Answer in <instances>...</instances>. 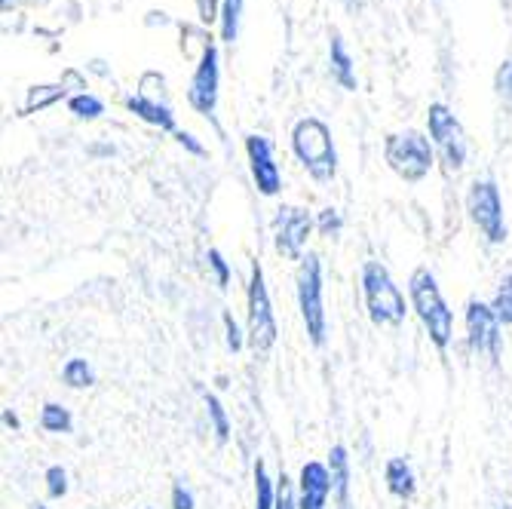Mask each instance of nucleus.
<instances>
[{"instance_id":"nucleus-37","label":"nucleus","mask_w":512,"mask_h":509,"mask_svg":"<svg viewBox=\"0 0 512 509\" xmlns=\"http://www.w3.org/2000/svg\"><path fill=\"white\" fill-rule=\"evenodd\" d=\"M0 4H4V10H10V4H13V0H0Z\"/></svg>"},{"instance_id":"nucleus-32","label":"nucleus","mask_w":512,"mask_h":509,"mask_svg":"<svg viewBox=\"0 0 512 509\" xmlns=\"http://www.w3.org/2000/svg\"><path fill=\"white\" fill-rule=\"evenodd\" d=\"M194 4H197V16H200L203 25L218 22V16H221V0H194Z\"/></svg>"},{"instance_id":"nucleus-5","label":"nucleus","mask_w":512,"mask_h":509,"mask_svg":"<svg viewBox=\"0 0 512 509\" xmlns=\"http://www.w3.org/2000/svg\"><path fill=\"white\" fill-rule=\"evenodd\" d=\"M295 286H298V310L304 319V329L313 347L325 344V335H329V319H325V283H322V261L316 252H307L298 276H295Z\"/></svg>"},{"instance_id":"nucleus-14","label":"nucleus","mask_w":512,"mask_h":509,"mask_svg":"<svg viewBox=\"0 0 512 509\" xmlns=\"http://www.w3.org/2000/svg\"><path fill=\"white\" fill-rule=\"evenodd\" d=\"M123 108L129 114H135L138 120H145V123L163 129V132H172V135L178 132V123H175L172 108L166 102H160V99H148V96H142V92H135V96H126L123 99Z\"/></svg>"},{"instance_id":"nucleus-2","label":"nucleus","mask_w":512,"mask_h":509,"mask_svg":"<svg viewBox=\"0 0 512 509\" xmlns=\"http://www.w3.org/2000/svg\"><path fill=\"white\" fill-rule=\"evenodd\" d=\"M359 286H362L368 319L375 322L378 329H399L408 316V304L393 280V273L381 261L371 258L359 270Z\"/></svg>"},{"instance_id":"nucleus-22","label":"nucleus","mask_w":512,"mask_h":509,"mask_svg":"<svg viewBox=\"0 0 512 509\" xmlns=\"http://www.w3.org/2000/svg\"><path fill=\"white\" fill-rule=\"evenodd\" d=\"M255 509H276V482L267 476L264 460H255Z\"/></svg>"},{"instance_id":"nucleus-36","label":"nucleus","mask_w":512,"mask_h":509,"mask_svg":"<svg viewBox=\"0 0 512 509\" xmlns=\"http://www.w3.org/2000/svg\"><path fill=\"white\" fill-rule=\"evenodd\" d=\"M344 4H347L350 10H359V0H344Z\"/></svg>"},{"instance_id":"nucleus-35","label":"nucleus","mask_w":512,"mask_h":509,"mask_svg":"<svg viewBox=\"0 0 512 509\" xmlns=\"http://www.w3.org/2000/svg\"><path fill=\"white\" fill-rule=\"evenodd\" d=\"M4 427H7V430H13V433H19V430H22V421H19V414H16L13 408H4Z\"/></svg>"},{"instance_id":"nucleus-31","label":"nucleus","mask_w":512,"mask_h":509,"mask_svg":"<svg viewBox=\"0 0 512 509\" xmlns=\"http://www.w3.org/2000/svg\"><path fill=\"white\" fill-rule=\"evenodd\" d=\"M206 261H209V267L215 270V283H218V289H227V286H230V264L224 261V255H221L218 249H209Z\"/></svg>"},{"instance_id":"nucleus-4","label":"nucleus","mask_w":512,"mask_h":509,"mask_svg":"<svg viewBox=\"0 0 512 509\" xmlns=\"http://www.w3.org/2000/svg\"><path fill=\"white\" fill-rule=\"evenodd\" d=\"M276 338H279V326L273 316L264 267H261V261H252L249 289H246V344L255 356H267L273 350Z\"/></svg>"},{"instance_id":"nucleus-26","label":"nucleus","mask_w":512,"mask_h":509,"mask_svg":"<svg viewBox=\"0 0 512 509\" xmlns=\"http://www.w3.org/2000/svg\"><path fill=\"white\" fill-rule=\"evenodd\" d=\"M43 482H46V497H50V500H62V497L68 494V473H65V467H59V464L46 467Z\"/></svg>"},{"instance_id":"nucleus-9","label":"nucleus","mask_w":512,"mask_h":509,"mask_svg":"<svg viewBox=\"0 0 512 509\" xmlns=\"http://www.w3.org/2000/svg\"><path fill=\"white\" fill-rule=\"evenodd\" d=\"M316 221L304 206H279L273 218V249L286 261H304L307 240L313 234Z\"/></svg>"},{"instance_id":"nucleus-17","label":"nucleus","mask_w":512,"mask_h":509,"mask_svg":"<svg viewBox=\"0 0 512 509\" xmlns=\"http://www.w3.org/2000/svg\"><path fill=\"white\" fill-rule=\"evenodd\" d=\"M329 65H332V77L347 89V92H356L359 80H356V65L347 53V46L341 40V34L335 31L332 40H329Z\"/></svg>"},{"instance_id":"nucleus-40","label":"nucleus","mask_w":512,"mask_h":509,"mask_svg":"<svg viewBox=\"0 0 512 509\" xmlns=\"http://www.w3.org/2000/svg\"><path fill=\"white\" fill-rule=\"evenodd\" d=\"M145 509H154V506H145Z\"/></svg>"},{"instance_id":"nucleus-23","label":"nucleus","mask_w":512,"mask_h":509,"mask_svg":"<svg viewBox=\"0 0 512 509\" xmlns=\"http://www.w3.org/2000/svg\"><path fill=\"white\" fill-rule=\"evenodd\" d=\"M68 111L77 120H99L105 114V102L92 96V92H77V96L68 99Z\"/></svg>"},{"instance_id":"nucleus-24","label":"nucleus","mask_w":512,"mask_h":509,"mask_svg":"<svg viewBox=\"0 0 512 509\" xmlns=\"http://www.w3.org/2000/svg\"><path fill=\"white\" fill-rule=\"evenodd\" d=\"M203 399H206V411H209V421H212V430H215V439H218V445H224L227 439H230V421H227V411H224V405H221V399L215 396V393H203Z\"/></svg>"},{"instance_id":"nucleus-25","label":"nucleus","mask_w":512,"mask_h":509,"mask_svg":"<svg viewBox=\"0 0 512 509\" xmlns=\"http://www.w3.org/2000/svg\"><path fill=\"white\" fill-rule=\"evenodd\" d=\"M491 307H494V313L500 319V326H512V273H506L500 280Z\"/></svg>"},{"instance_id":"nucleus-12","label":"nucleus","mask_w":512,"mask_h":509,"mask_svg":"<svg viewBox=\"0 0 512 509\" xmlns=\"http://www.w3.org/2000/svg\"><path fill=\"white\" fill-rule=\"evenodd\" d=\"M246 157H249V169L252 178L258 184V194L264 197H276L279 188H283V175H279V166L273 160V145L267 135L249 132L246 135Z\"/></svg>"},{"instance_id":"nucleus-39","label":"nucleus","mask_w":512,"mask_h":509,"mask_svg":"<svg viewBox=\"0 0 512 509\" xmlns=\"http://www.w3.org/2000/svg\"><path fill=\"white\" fill-rule=\"evenodd\" d=\"M500 509H512V506H500Z\"/></svg>"},{"instance_id":"nucleus-11","label":"nucleus","mask_w":512,"mask_h":509,"mask_svg":"<svg viewBox=\"0 0 512 509\" xmlns=\"http://www.w3.org/2000/svg\"><path fill=\"white\" fill-rule=\"evenodd\" d=\"M218 92H221V65H218V46L209 40L200 53V62H197V71L191 77V86H188V105L203 114V117H212L215 108H218Z\"/></svg>"},{"instance_id":"nucleus-33","label":"nucleus","mask_w":512,"mask_h":509,"mask_svg":"<svg viewBox=\"0 0 512 509\" xmlns=\"http://www.w3.org/2000/svg\"><path fill=\"white\" fill-rule=\"evenodd\" d=\"M172 138H175V142H178V145H181L184 151H191L194 157H206V148H203V145L197 142V138H194L191 132H184V129H178V132H175Z\"/></svg>"},{"instance_id":"nucleus-18","label":"nucleus","mask_w":512,"mask_h":509,"mask_svg":"<svg viewBox=\"0 0 512 509\" xmlns=\"http://www.w3.org/2000/svg\"><path fill=\"white\" fill-rule=\"evenodd\" d=\"M68 96V86L65 80L59 83H46V86H31L28 89V96H25V105H22V117H31V114H40L46 108H53L56 102H62Z\"/></svg>"},{"instance_id":"nucleus-16","label":"nucleus","mask_w":512,"mask_h":509,"mask_svg":"<svg viewBox=\"0 0 512 509\" xmlns=\"http://www.w3.org/2000/svg\"><path fill=\"white\" fill-rule=\"evenodd\" d=\"M384 482H387V491L396 500H411L417 494V479H414V470H411V464L405 457H390L387 460Z\"/></svg>"},{"instance_id":"nucleus-1","label":"nucleus","mask_w":512,"mask_h":509,"mask_svg":"<svg viewBox=\"0 0 512 509\" xmlns=\"http://www.w3.org/2000/svg\"><path fill=\"white\" fill-rule=\"evenodd\" d=\"M408 301H411V310L417 313V319H421L424 332L430 335V344L439 353H445L454 338V313H451L430 267H417L408 276Z\"/></svg>"},{"instance_id":"nucleus-3","label":"nucleus","mask_w":512,"mask_h":509,"mask_svg":"<svg viewBox=\"0 0 512 509\" xmlns=\"http://www.w3.org/2000/svg\"><path fill=\"white\" fill-rule=\"evenodd\" d=\"M292 154L319 184H329L338 175V151L332 129L319 117H301L292 126Z\"/></svg>"},{"instance_id":"nucleus-20","label":"nucleus","mask_w":512,"mask_h":509,"mask_svg":"<svg viewBox=\"0 0 512 509\" xmlns=\"http://www.w3.org/2000/svg\"><path fill=\"white\" fill-rule=\"evenodd\" d=\"M40 427L46 433H71L74 430V418L71 411L59 402H46L43 411H40Z\"/></svg>"},{"instance_id":"nucleus-29","label":"nucleus","mask_w":512,"mask_h":509,"mask_svg":"<svg viewBox=\"0 0 512 509\" xmlns=\"http://www.w3.org/2000/svg\"><path fill=\"white\" fill-rule=\"evenodd\" d=\"M221 322H224V332H227V350H230V353H240V350H243V344H246V335L240 332L234 313L224 310V313H221Z\"/></svg>"},{"instance_id":"nucleus-10","label":"nucleus","mask_w":512,"mask_h":509,"mask_svg":"<svg viewBox=\"0 0 512 509\" xmlns=\"http://www.w3.org/2000/svg\"><path fill=\"white\" fill-rule=\"evenodd\" d=\"M463 322H467V344L476 356H485L488 362H497L500 359V350H503V326L494 313L491 304L473 298L467 301V313H463Z\"/></svg>"},{"instance_id":"nucleus-13","label":"nucleus","mask_w":512,"mask_h":509,"mask_svg":"<svg viewBox=\"0 0 512 509\" xmlns=\"http://www.w3.org/2000/svg\"><path fill=\"white\" fill-rule=\"evenodd\" d=\"M332 497V470L319 464V460H307L298 473V509H325Z\"/></svg>"},{"instance_id":"nucleus-38","label":"nucleus","mask_w":512,"mask_h":509,"mask_svg":"<svg viewBox=\"0 0 512 509\" xmlns=\"http://www.w3.org/2000/svg\"><path fill=\"white\" fill-rule=\"evenodd\" d=\"M34 509H50V506H43V503H37V506H34Z\"/></svg>"},{"instance_id":"nucleus-19","label":"nucleus","mask_w":512,"mask_h":509,"mask_svg":"<svg viewBox=\"0 0 512 509\" xmlns=\"http://www.w3.org/2000/svg\"><path fill=\"white\" fill-rule=\"evenodd\" d=\"M243 7L246 0H221V16H218V28H221V40L234 43L240 34V22H243Z\"/></svg>"},{"instance_id":"nucleus-30","label":"nucleus","mask_w":512,"mask_h":509,"mask_svg":"<svg viewBox=\"0 0 512 509\" xmlns=\"http://www.w3.org/2000/svg\"><path fill=\"white\" fill-rule=\"evenodd\" d=\"M494 89H497V96H500L503 102L512 105V59H506V62L497 68V74H494Z\"/></svg>"},{"instance_id":"nucleus-8","label":"nucleus","mask_w":512,"mask_h":509,"mask_svg":"<svg viewBox=\"0 0 512 509\" xmlns=\"http://www.w3.org/2000/svg\"><path fill=\"white\" fill-rule=\"evenodd\" d=\"M427 135L436 154L442 157L445 169L460 172L463 163H467V132H463L460 120L445 102H433L427 108Z\"/></svg>"},{"instance_id":"nucleus-6","label":"nucleus","mask_w":512,"mask_h":509,"mask_svg":"<svg viewBox=\"0 0 512 509\" xmlns=\"http://www.w3.org/2000/svg\"><path fill=\"white\" fill-rule=\"evenodd\" d=\"M433 142L430 135H424L421 129H402V132H390L384 142V160L387 166L408 184L424 181L433 169Z\"/></svg>"},{"instance_id":"nucleus-27","label":"nucleus","mask_w":512,"mask_h":509,"mask_svg":"<svg viewBox=\"0 0 512 509\" xmlns=\"http://www.w3.org/2000/svg\"><path fill=\"white\" fill-rule=\"evenodd\" d=\"M276 509H298V488L286 473H279L276 479Z\"/></svg>"},{"instance_id":"nucleus-21","label":"nucleus","mask_w":512,"mask_h":509,"mask_svg":"<svg viewBox=\"0 0 512 509\" xmlns=\"http://www.w3.org/2000/svg\"><path fill=\"white\" fill-rule=\"evenodd\" d=\"M62 381H65V387H71V390H86V387L96 384V375H92V368H89L86 359L74 356V359H68L65 368H62Z\"/></svg>"},{"instance_id":"nucleus-34","label":"nucleus","mask_w":512,"mask_h":509,"mask_svg":"<svg viewBox=\"0 0 512 509\" xmlns=\"http://www.w3.org/2000/svg\"><path fill=\"white\" fill-rule=\"evenodd\" d=\"M172 509H194V494L181 482L172 485Z\"/></svg>"},{"instance_id":"nucleus-7","label":"nucleus","mask_w":512,"mask_h":509,"mask_svg":"<svg viewBox=\"0 0 512 509\" xmlns=\"http://www.w3.org/2000/svg\"><path fill=\"white\" fill-rule=\"evenodd\" d=\"M467 212L470 221L479 227V234L491 243V246H503L509 230H506V218H503V200H500V188L494 178H476L467 191Z\"/></svg>"},{"instance_id":"nucleus-28","label":"nucleus","mask_w":512,"mask_h":509,"mask_svg":"<svg viewBox=\"0 0 512 509\" xmlns=\"http://www.w3.org/2000/svg\"><path fill=\"white\" fill-rule=\"evenodd\" d=\"M341 227H344V218H341V212L338 209H322L319 212V218H316V230L322 237H338L341 234Z\"/></svg>"},{"instance_id":"nucleus-15","label":"nucleus","mask_w":512,"mask_h":509,"mask_svg":"<svg viewBox=\"0 0 512 509\" xmlns=\"http://www.w3.org/2000/svg\"><path fill=\"white\" fill-rule=\"evenodd\" d=\"M329 470H332L335 509H353V503H350V454H347L344 445H332V451H329Z\"/></svg>"}]
</instances>
